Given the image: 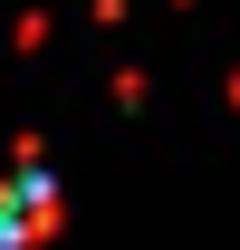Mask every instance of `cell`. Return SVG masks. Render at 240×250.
I'll use <instances>...</instances> for the list:
<instances>
[{
	"mask_svg": "<svg viewBox=\"0 0 240 250\" xmlns=\"http://www.w3.org/2000/svg\"><path fill=\"white\" fill-rule=\"evenodd\" d=\"M48 231H58V192H48V173H20L0 192V241L20 250V241H48Z\"/></svg>",
	"mask_w": 240,
	"mask_h": 250,
	"instance_id": "1",
	"label": "cell"
}]
</instances>
